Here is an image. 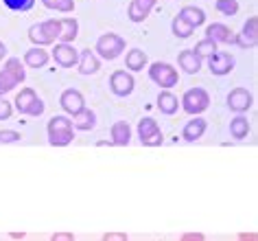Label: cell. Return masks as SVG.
<instances>
[{
	"mask_svg": "<svg viewBox=\"0 0 258 241\" xmlns=\"http://www.w3.org/2000/svg\"><path fill=\"white\" fill-rule=\"evenodd\" d=\"M208 106H210V94H208V90H204V88L186 90L182 94V99H179V108L190 116H199L202 112L208 110Z\"/></svg>",
	"mask_w": 258,
	"mask_h": 241,
	"instance_id": "obj_1",
	"label": "cell"
},
{
	"mask_svg": "<svg viewBox=\"0 0 258 241\" xmlns=\"http://www.w3.org/2000/svg\"><path fill=\"white\" fill-rule=\"evenodd\" d=\"M122 51H125V40L118 33H105L94 44V55L105 62L116 60L118 55H122Z\"/></svg>",
	"mask_w": 258,
	"mask_h": 241,
	"instance_id": "obj_2",
	"label": "cell"
},
{
	"mask_svg": "<svg viewBox=\"0 0 258 241\" xmlns=\"http://www.w3.org/2000/svg\"><path fill=\"white\" fill-rule=\"evenodd\" d=\"M149 79L153 83H158L162 90H171L173 86H177L179 83V75L177 70L171 66V64L166 62H156L149 66Z\"/></svg>",
	"mask_w": 258,
	"mask_h": 241,
	"instance_id": "obj_3",
	"label": "cell"
},
{
	"mask_svg": "<svg viewBox=\"0 0 258 241\" xmlns=\"http://www.w3.org/2000/svg\"><path fill=\"white\" fill-rule=\"evenodd\" d=\"M138 138L145 147H160L164 142V136L160 132L158 121L151 119V116H145V119L138 121Z\"/></svg>",
	"mask_w": 258,
	"mask_h": 241,
	"instance_id": "obj_4",
	"label": "cell"
},
{
	"mask_svg": "<svg viewBox=\"0 0 258 241\" xmlns=\"http://www.w3.org/2000/svg\"><path fill=\"white\" fill-rule=\"evenodd\" d=\"M109 90H112V94L120 97V99H125L134 92V86H136V81H134L132 73H127V70H114L112 75H109Z\"/></svg>",
	"mask_w": 258,
	"mask_h": 241,
	"instance_id": "obj_5",
	"label": "cell"
},
{
	"mask_svg": "<svg viewBox=\"0 0 258 241\" xmlns=\"http://www.w3.org/2000/svg\"><path fill=\"white\" fill-rule=\"evenodd\" d=\"M258 42V18L251 16L245 20L243 29L238 31V35L232 37V44H236V46L241 49H254Z\"/></svg>",
	"mask_w": 258,
	"mask_h": 241,
	"instance_id": "obj_6",
	"label": "cell"
},
{
	"mask_svg": "<svg viewBox=\"0 0 258 241\" xmlns=\"http://www.w3.org/2000/svg\"><path fill=\"white\" fill-rule=\"evenodd\" d=\"M59 106L68 116L75 119L77 114H81L83 110H86V99H83V94L79 92V90L68 88V90H63L61 97H59Z\"/></svg>",
	"mask_w": 258,
	"mask_h": 241,
	"instance_id": "obj_7",
	"label": "cell"
},
{
	"mask_svg": "<svg viewBox=\"0 0 258 241\" xmlns=\"http://www.w3.org/2000/svg\"><path fill=\"white\" fill-rule=\"evenodd\" d=\"M206 64H208V70L215 77H223L234 70V57L225 53V51H217L210 57H206Z\"/></svg>",
	"mask_w": 258,
	"mask_h": 241,
	"instance_id": "obj_8",
	"label": "cell"
},
{
	"mask_svg": "<svg viewBox=\"0 0 258 241\" xmlns=\"http://www.w3.org/2000/svg\"><path fill=\"white\" fill-rule=\"evenodd\" d=\"M225 103H228V108L232 110V112L243 114L254 106V97H251V92L245 90V88H234V90L228 92V97H225Z\"/></svg>",
	"mask_w": 258,
	"mask_h": 241,
	"instance_id": "obj_9",
	"label": "cell"
},
{
	"mask_svg": "<svg viewBox=\"0 0 258 241\" xmlns=\"http://www.w3.org/2000/svg\"><path fill=\"white\" fill-rule=\"evenodd\" d=\"M50 55H53L57 66H61V68H73V66H77V62H79V51H77L73 44L57 42Z\"/></svg>",
	"mask_w": 258,
	"mask_h": 241,
	"instance_id": "obj_10",
	"label": "cell"
},
{
	"mask_svg": "<svg viewBox=\"0 0 258 241\" xmlns=\"http://www.w3.org/2000/svg\"><path fill=\"white\" fill-rule=\"evenodd\" d=\"M158 0H132L127 7V18L132 22H145Z\"/></svg>",
	"mask_w": 258,
	"mask_h": 241,
	"instance_id": "obj_11",
	"label": "cell"
},
{
	"mask_svg": "<svg viewBox=\"0 0 258 241\" xmlns=\"http://www.w3.org/2000/svg\"><path fill=\"white\" fill-rule=\"evenodd\" d=\"M77 70H79L81 75H96L101 70V60L94 55V51L90 49H83L79 53V62H77Z\"/></svg>",
	"mask_w": 258,
	"mask_h": 241,
	"instance_id": "obj_12",
	"label": "cell"
},
{
	"mask_svg": "<svg viewBox=\"0 0 258 241\" xmlns=\"http://www.w3.org/2000/svg\"><path fill=\"white\" fill-rule=\"evenodd\" d=\"M206 37L208 40H212L215 44H232V37H234V33L230 31L228 24L223 22H212L206 27Z\"/></svg>",
	"mask_w": 258,
	"mask_h": 241,
	"instance_id": "obj_13",
	"label": "cell"
},
{
	"mask_svg": "<svg viewBox=\"0 0 258 241\" xmlns=\"http://www.w3.org/2000/svg\"><path fill=\"white\" fill-rule=\"evenodd\" d=\"M109 136H112V145L116 147H127L132 142V125L127 121H116L112 129H109Z\"/></svg>",
	"mask_w": 258,
	"mask_h": 241,
	"instance_id": "obj_14",
	"label": "cell"
},
{
	"mask_svg": "<svg viewBox=\"0 0 258 241\" xmlns=\"http://www.w3.org/2000/svg\"><path fill=\"white\" fill-rule=\"evenodd\" d=\"M206 129H208V123H206V119H202V116H195V119H190L184 125L182 138L186 142H195V140H199L206 134Z\"/></svg>",
	"mask_w": 258,
	"mask_h": 241,
	"instance_id": "obj_15",
	"label": "cell"
},
{
	"mask_svg": "<svg viewBox=\"0 0 258 241\" xmlns=\"http://www.w3.org/2000/svg\"><path fill=\"white\" fill-rule=\"evenodd\" d=\"M177 66L182 68L184 73H188V75H197L199 70H202V66H204V60H199L190 49H184L182 53L177 55Z\"/></svg>",
	"mask_w": 258,
	"mask_h": 241,
	"instance_id": "obj_16",
	"label": "cell"
},
{
	"mask_svg": "<svg viewBox=\"0 0 258 241\" xmlns=\"http://www.w3.org/2000/svg\"><path fill=\"white\" fill-rule=\"evenodd\" d=\"M125 66L127 73H138L145 66H149V60H147V53L143 49H129L125 55Z\"/></svg>",
	"mask_w": 258,
	"mask_h": 241,
	"instance_id": "obj_17",
	"label": "cell"
},
{
	"mask_svg": "<svg viewBox=\"0 0 258 241\" xmlns=\"http://www.w3.org/2000/svg\"><path fill=\"white\" fill-rule=\"evenodd\" d=\"M48 60H50V55L44 51L42 46H33V49H29L27 53H24V60H22V64H24V68H44L48 64Z\"/></svg>",
	"mask_w": 258,
	"mask_h": 241,
	"instance_id": "obj_18",
	"label": "cell"
},
{
	"mask_svg": "<svg viewBox=\"0 0 258 241\" xmlns=\"http://www.w3.org/2000/svg\"><path fill=\"white\" fill-rule=\"evenodd\" d=\"M61 22V35H59V42L61 44H73L79 35V20L75 16H66V18H59Z\"/></svg>",
	"mask_w": 258,
	"mask_h": 241,
	"instance_id": "obj_19",
	"label": "cell"
},
{
	"mask_svg": "<svg viewBox=\"0 0 258 241\" xmlns=\"http://www.w3.org/2000/svg\"><path fill=\"white\" fill-rule=\"evenodd\" d=\"M179 18H182L184 22H188L192 29L202 27V24H206V14L202 7H195V5H186V7H182V11L177 14Z\"/></svg>",
	"mask_w": 258,
	"mask_h": 241,
	"instance_id": "obj_20",
	"label": "cell"
},
{
	"mask_svg": "<svg viewBox=\"0 0 258 241\" xmlns=\"http://www.w3.org/2000/svg\"><path fill=\"white\" fill-rule=\"evenodd\" d=\"M251 132V125H249V121H247V116H243V114H236L234 119L230 121V136L234 140H245L249 136Z\"/></svg>",
	"mask_w": 258,
	"mask_h": 241,
	"instance_id": "obj_21",
	"label": "cell"
},
{
	"mask_svg": "<svg viewBox=\"0 0 258 241\" xmlns=\"http://www.w3.org/2000/svg\"><path fill=\"white\" fill-rule=\"evenodd\" d=\"M158 110L166 116H173L179 110V99L171 90H162V92L158 94Z\"/></svg>",
	"mask_w": 258,
	"mask_h": 241,
	"instance_id": "obj_22",
	"label": "cell"
},
{
	"mask_svg": "<svg viewBox=\"0 0 258 241\" xmlns=\"http://www.w3.org/2000/svg\"><path fill=\"white\" fill-rule=\"evenodd\" d=\"M37 24H40V29H42L44 37L48 40V44H55L57 40H59V35H61L59 18H50V20H44V22H37Z\"/></svg>",
	"mask_w": 258,
	"mask_h": 241,
	"instance_id": "obj_23",
	"label": "cell"
},
{
	"mask_svg": "<svg viewBox=\"0 0 258 241\" xmlns=\"http://www.w3.org/2000/svg\"><path fill=\"white\" fill-rule=\"evenodd\" d=\"M94 125H96V114L90 108H86L81 114H77L73 119V127L79 129V132H90V129H94Z\"/></svg>",
	"mask_w": 258,
	"mask_h": 241,
	"instance_id": "obj_24",
	"label": "cell"
},
{
	"mask_svg": "<svg viewBox=\"0 0 258 241\" xmlns=\"http://www.w3.org/2000/svg\"><path fill=\"white\" fill-rule=\"evenodd\" d=\"M35 99H37V92H35L33 88H22L20 92H18V97L14 99V108H16L20 114H24V112L29 110V106H31V103H33Z\"/></svg>",
	"mask_w": 258,
	"mask_h": 241,
	"instance_id": "obj_25",
	"label": "cell"
},
{
	"mask_svg": "<svg viewBox=\"0 0 258 241\" xmlns=\"http://www.w3.org/2000/svg\"><path fill=\"white\" fill-rule=\"evenodd\" d=\"M5 70L11 73L18 79V83H22L27 79V70H24V64L20 62V57H7V62H5Z\"/></svg>",
	"mask_w": 258,
	"mask_h": 241,
	"instance_id": "obj_26",
	"label": "cell"
},
{
	"mask_svg": "<svg viewBox=\"0 0 258 241\" xmlns=\"http://www.w3.org/2000/svg\"><path fill=\"white\" fill-rule=\"evenodd\" d=\"M192 53H195L199 60H206V57H210L212 53H217L219 51V44H215L212 40H208V37H204V40H199L195 44V49H190Z\"/></svg>",
	"mask_w": 258,
	"mask_h": 241,
	"instance_id": "obj_27",
	"label": "cell"
},
{
	"mask_svg": "<svg viewBox=\"0 0 258 241\" xmlns=\"http://www.w3.org/2000/svg\"><path fill=\"white\" fill-rule=\"evenodd\" d=\"M171 31H173V35H175V37H179V40H186V37H190L192 33H195V29H192L188 22H184L179 16L173 18V22H171Z\"/></svg>",
	"mask_w": 258,
	"mask_h": 241,
	"instance_id": "obj_28",
	"label": "cell"
},
{
	"mask_svg": "<svg viewBox=\"0 0 258 241\" xmlns=\"http://www.w3.org/2000/svg\"><path fill=\"white\" fill-rule=\"evenodd\" d=\"M42 5L59 14H75V0H42Z\"/></svg>",
	"mask_w": 258,
	"mask_h": 241,
	"instance_id": "obj_29",
	"label": "cell"
},
{
	"mask_svg": "<svg viewBox=\"0 0 258 241\" xmlns=\"http://www.w3.org/2000/svg\"><path fill=\"white\" fill-rule=\"evenodd\" d=\"M75 138L73 129H63V132H48V142L53 147H66Z\"/></svg>",
	"mask_w": 258,
	"mask_h": 241,
	"instance_id": "obj_30",
	"label": "cell"
},
{
	"mask_svg": "<svg viewBox=\"0 0 258 241\" xmlns=\"http://www.w3.org/2000/svg\"><path fill=\"white\" fill-rule=\"evenodd\" d=\"M63 129H73V119H68V116H53L46 125V132H63Z\"/></svg>",
	"mask_w": 258,
	"mask_h": 241,
	"instance_id": "obj_31",
	"label": "cell"
},
{
	"mask_svg": "<svg viewBox=\"0 0 258 241\" xmlns=\"http://www.w3.org/2000/svg\"><path fill=\"white\" fill-rule=\"evenodd\" d=\"M18 86V79L11 73H7V70H0V97H5L7 92H11Z\"/></svg>",
	"mask_w": 258,
	"mask_h": 241,
	"instance_id": "obj_32",
	"label": "cell"
},
{
	"mask_svg": "<svg viewBox=\"0 0 258 241\" xmlns=\"http://www.w3.org/2000/svg\"><path fill=\"white\" fill-rule=\"evenodd\" d=\"M215 7L223 16H236L238 14V0H215Z\"/></svg>",
	"mask_w": 258,
	"mask_h": 241,
	"instance_id": "obj_33",
	"label": "cell"
},
{
	"mask_svg": "<svg viewBox=\"0 0 258 241\" xmlns=\"http://www.w3.org/2000/svg\"><path fill=\"white\" fill-rule=\"evenodd\" d=\"M5 7L11 11H18V14H24V11H31L35 5V0H3Z\"/></svg>",
	"mask_w": 258,
	"mask_h": 241,
	"instance_id": "obj_34",
	"label": "cell"
},
{
	"mask_svg": "<svg viewBox=\"0 0 258 241\" xmlns=\"http://www.w3.org/2000/svg\"><path fill=\"white\" fill-rule=\"evenodd\" d=\"M29 40L33 42L35 46H50L48 40H46V37H44V33H42L40 24H33V27L29 29Z\"/></svg>",
	"mask_w": 258,
	"mask_h": 241,
	"instance_id": "obj_35",
	"label": "cell"
},
{
	"mask_svg": "<svg viewBox=\"0 0 258 241\" xmlns=\"http://www.w3.org/2000/svg\"><path fill=\"white\" fill-rule=\"evenodd\" d=\"M22 134L16 132V129H0V142L3 145H11V142H20Z\"/></svg>",
	"mask_w": 258,
	"mask_h": 241,
	"instance_id": "obj_36",
	"label": "cell"
},
{
	"mask_svg": "<svg viewBox=\"0 0 258 241\" xmlns=\"http://www.w3.org/2000/svg\"><path fill=\"white\" fill-rule=\"evenodd\" d=\"M44 108H46V106H44V101L40 99V97H37V99H35L33 103H31L29 110H27L24 114H27V116H33V119H37V116H42V114H44Z\"/></svg>",
	"mask_w": 258,
	"mask_h": 241,
	"instance_id": "obj_37",
	"label": "cell"
},
{
	"mask_svg": "<svg viewBox=\"0 0 258 241\" xmlns=\"http://www.w3.org/2000/svg\"><path fill=\"white\" fill-rule=\"evenodd\" d=\"M11 114H14V106H11L5 97H0V121L11 119Z\"/></svg>",
	"mask_w": 258,
	"mask_h": 241,
	"instance_id": "obj_38",
	"label": "cell"
},
{
	"mask_svg": "<svg viewBox=\"0 0 258 241\" xmlns=\"http://www.w3.org/2000/svg\"><path fill=\"white\" fill-rule=\"evenodd\" d=\"M101 241H129V237L125 232H105L101 237Z\"/></svg>",
	"mask_w": 258,
	"mask_h": 241,
	"instance_id": "obj_39",
	"label": "cell"
},
{
	"mask_svg": "<svg viewBox=\"0 0 258 241\" xmlns=\"http://www.w3.org/2000/svg\"><path fill=\"white\" fill-rule=\"evenodd\" d=\"M179 241H206V237L202 232H184L182 237H179Z\"/></svg>",
	"mask_w": 258,
	"mask_h": 241,
	"instance_id": "obj_40",
	"label": "cell"
},
{
	"mask_svg": "<svg viewBox=\"0 0 258 241\" xmlns=\"http://www.w3.org/2000/svg\"><path fill=\"white\" fill-rule=\"evenodd\" d=\"M50 241H75V234L73 232H55V234H50Z\"/></svg>",
	"mask_w": 258,
	"mask_h": 241,
	"instance_id": "obj_41",
	"label": "cell"
},
{
	"mask_svg": "<svg viewBox=\"0 0 258 241\" xmlns=\"http://www.w3.org/2000/svg\"><path fill=\"white\" fill-rule=\"evenodd\" d=\"M238 241H258V234L256 232H238Z\"/></svg>",
	"mask_w": 258,
	"mask_h": 241,
	"instance_id": "obj_42",
	"label": "cell"
},
{
	"mask_svg": "<svg viewBox=\"0 0 258 241\" xmlns=\"http://www.w3.org/2000/svg\"><path fill=\"white\" fill-rule=\"evenodd\" d=\"M7 53H9V49H7V44H5L3 40H0V62L7 57Z\"/></svg>",
	"mask_w": 258,
	"mask_h": 241,
	"instance_id": "obj_43",
	"label": "cell"
},
{
	"mask_svg": "<svg viewBox=\"0 0 258 241\" xmlns=\"http://www.w3.org/2000/svg\"><path fill=\"white\" fill-rule=\"evenodd\" d=\"M11 239H24V232H11Z\"/></svg>",
	"mask_w": 258,
	"mask_h": 241,
	"instance_id": "obj_44",
	"label": "cell"
}]
</instances>
